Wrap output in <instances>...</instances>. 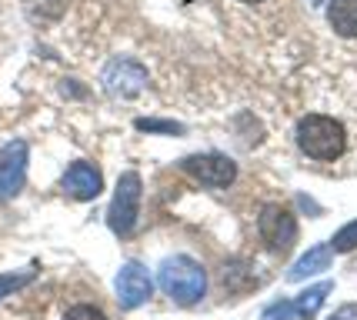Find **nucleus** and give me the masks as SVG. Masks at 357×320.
<instances>
[{
    "instance_id": "dca6fc26",
    "label": "nucleus",
    "mask_w": 357,
    "mask_h": 320,
    "mask_svg": "<svg viewBox=\"0 0 357 320\" xmlns=\"http://www.w3.org/2000/svg\"><path fill=\"white\" fill-rule=\"evenodd\" d=\"M261 320H297V307H294V304H287V300H278V304L264 307Z\"/></svg>"
},
{
    "instance_id": "39448f33",
    "label": "nucleus",
    "mask_w": 357,
    "mask_h": 320,
    "mask_svg": "<svg viewBox=\"0 0 357 320\" xmlns=\"http://www.w3.org/2000/svg\"><path fill=\"white\" fill-rule=\"evenodd\" d=\"M257 230L264 237V244L274 250V254H287L297 241V217L291 211H284L278 204H271L261 211V220H257Z\"/></svg>"
},
{
    "instance_id": "9b49d317",
    "label": "nucleus",
    "mask_w": 357,
    "mask_h": 320,
    "mask_svg": "<svg viewBox=\"0 0 357 320\" xmlns=\"http://www.w3.org/2000/svg\"><path fill=\"white\" fill-rule=\"evenodd\" d=\"M331 257H334V250L331 247H311L304 257L297 260L294 267L287 271V280H307V277H314V274H321V271H327L331 267Z\"/></svg>"
},
{
    "instance_id": "423d86ee",
    "label": "nucleus",
    "mask_w": 357,
    "mask_h": 320,
    "mask_svg": "<svg viewBox=\"0 0 357 320\" xmlns=\"http://www.w3.org/2000/svg\"><path fill=\"white\" fill-rule=\"evenodd\" d=\"M27 183V144L10 140L0 151V204L14 200Z\"/></svg>"
},
{
    "instance_id": "f257e3e1",
    "label": "nucleus",
    "mask_w": 357,
    "mask_h": 320,
    "mask_svg": "<svg viewBox=\"0 0 357 320\" xmlns=\"http://www.w3.org/2000/svg\"><path fill=\"white\" fill-rule=\"evenodd\" d=\"M157 284H160V290L171 297L174 304H181V307L201 304L204 294H207V274H204V267L194 257H184V254L167 257L160 264Z\"/></svg>"
},
{
    "instance_id": "f03ea898",
    "label": "nucleus",
    "mask_w": 357,
    "mask_h": 320,
    "mask_svg": "<svg viewBox=\"0 0 357 320\" xmlns=\"http://www.w3.org/2000/svg\"><path fill=\"white\" fill-rule=\"evenodd\" d=\"M297 147L311 160H337L347 151V130L327 114H307L297 123Z\"/></svg>"
},
{
    "instance_id": "4468645a",
    "label": "nucleus",
    "mask_w": 357,
    "mask_h": 320,
    "mask_svg": "<svg viewBox=\"0 0 357 320\" xmlns=\"http://www.w3.org/2000/svg\"><path fill=\"white\" fill-rule=\"evenodd\" d=\"M33 277H37V267H27V271H14V274H0V300L7 297V294H17V290H24L31 284Z\"/></svg>"
},
{
    "instance_id": "a211bd4d",
    "label": "nucleus",
    "mask_w": 357,
    "mask_h": 320,
    "mask_svg": "<svg viewBox=\"0 0 357 320\" xmlns=\"http://www.w3.org/2000/svg\"><path fill=\"white\" fill-rule=\"evenodd\" d=\"M327 320H357V304H344L341 310H334Z\"/></svg>"
},
{
    "instance_id": "1a4fd4ad",
    "label": "nucleus",
    "mask_w": 357,
    "mask_h": 320,
    "mask_svg": "<svg viewBox=\"0 0 357 320\" xmlns=\"http://www.w3.org/2000/svg\"><path fill=\"white\" fill-rule=\"evenodd\" d=\"M63 194L74 200H93L100 197V190H104V177H100V170L87 164V160H77V164H70L67 174H63Z\"/></svg>"
},
{
    "instance_id": "20e7f679",
    "label": "nucleus",
    "mask_w": 357,
    "mask_h": 320,
    "mask_svg": "<svg viewBox=\"0 0 357 320\" xmlns=\"http://www.w3.org/2000/svg\"><path fill=\"white\" fill-rule=\"evenodd\" d=\"M181 167H184L197 183L214 187V190L231 187V183L237 181V164H234L227 153H190V157L181 160Z\"/></svg>"
},
{
    "instance_id": "9d476101",
    "label": "nucleus",
    "mask_w": 357,
    "mask_h": 320,
    "mask_svg": "<svg viewBox=\"0 0 357 320\" xmlns=\"http://www.w3.org/2000/svg\"><path fill=\"white\" fill-rule=\"evenodd\" d=\"M327 24L341 37H357V0H331L327 3Z\"/></svg>"
},
{
    "instance_id": "0eeeda50",
    "label": "nucleus",
    "mask_w": 357,
    "mask_h": 320,
    "mask_svg": "<svg viewBox=\"0 0 357 320\" xmlns=\"http://www.w3.org/2000/svg\"><path fill=\"white\" fill-rule=\"evenodd\" d=\"M104 91L114 97H137L147 87V70L134 57H117L104 67Z\"/></svg>"
},
{
    "instance_id": "6e6552de",
    "label": "nucleus",
    "mask_w": 357,
    "mask_h": 320,
    "mask_svg": "<svg viewBox=\"0 0 357 320\" xmlns=\"http://www.w3.org/2000/svg\"><path fill=\"white\" fill-rule=\"evenodd\" d=\"M114 290H117V304L124 307V310H137L154 294V280L147 274V267H140V264L130 260V264L121 267V274L114 280Z\"/></svg>"
},
{
    "instance_id": "7ed1b4c3",
    "label": "nucleus",
    "mask_w": 357,
    "mask_h": 320,
    "mask_svg": "<svg viewBox=\"0 0 357 320\" xmlns=\"http://www.w3.org/2000/svg\"><path fill=\"white\" fill-rule=\"evenodd\" d=\"M140 174L137 170H127L121 174V181L114 187V200L107 207V224L117 237H127L134 224H137V213H140Z\"/></svg>"
},
{
    "instance_id": "ddd939ff",
    "label": "nucleus",
    "mask_w": 357,
    "mask_h": 320,
    "mask_svg": "<svg viewBox=\"0 0 357 320\" xmlns=\"http://www.w3.org/2000/svg\"><path fill=\"white\" fill-rule=\"evenodd\" d=\"M134 127H137V130H144V134H167V137H181V134H184V123L157 121V117H137V121H134Z\"/></svg>"
},
{
    "instance_id": "aec40b11",
    "label": "nucleus",
    "mask_w": 357,
    "mask_h": 320,
    "mask_svg": "<svg viewBox=\"0 0 357 320\" xmlns=\"http://www.w3.org/2000/svg\"><path fill=\"white\" fill-rule=\"evenodd\" d=\"M314 3H324V0H314Z\"/></svg>"
},
{
    "instance_id": "6ab92c4d",
    "label": "nucleus",
    "mask_w": 357,
    "mask_h": 320,
    "mask_svg": "<svg viewBox=\"0 0 357 320\" xmlns=\"http://www.w3.org/2000/svg\"><path fill=\"white\" fill-rule=\"evenodd\" d=\"M241 3H261V0H241Z\"/></svg>"
},
{
    "instance_id": "f8f14e48",
    "label": "nucleus",
    "mask_w": 357,
    "mask_h": 320,
    "mask_svg": "<svg viewBox=\"0 0 357 320\" xmlns=\"http://www.w3.org/2000/svg\"><path fill=\"white\" fill-rule=\"evenodd\" d=\"M331 294V280L327 284H314V287H307L301 297H297V317H314L317 310H321V304H324V297Z\"/></svg>"
},
{
    "instance_id": "2eb2a0df",
    "label": "nucleus",
    "mask_w": 357,
    "mask_h": 320,
    "mask_svg": "<svg viewBox=\"0 0 357 320\" xmlns=\"http://www.w3.org/2000/svg\"><path fill=\"white\" fill-rule=\"evenodd\" d=\"M357 247V220L351 224H344L337 234H334V241H331V250H337V254H347V250H354Z\"/></svg>"
},
{
    "instance_id": "f3484780",
    "label": "nucleus",
    "mask_w": 357,
    "mask_h": 320,
    "mask_svg": "<svg viewBox=\"0 0 357 320\" xmlns=\"http://www.w3.org/2000/svg\"><path fill=\"white\" fill-rule=\"evenodd\" d=\"M63 320H107V317H104V310H97L93 304H77L63 314Z\"/></svg>"
}]
</instances>
